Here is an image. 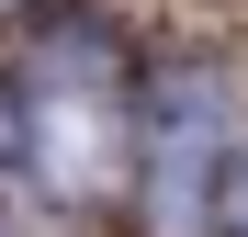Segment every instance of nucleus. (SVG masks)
Returning a JSON list of instances; mask_svg holds the SVG:
<instances>
[{"label":"nucleus","mask_w":248,"mask_h":237,"mask_svg":"<svg viewBox=\"0 0 248 237\" xmlns=\"http://www.w3.org/2000/svg\"><path fill=\"white\" fill-rule=\"evenodd\" d=\"M248 170V125H237V91L215 68H181L170 102H158V158H147V226L158 237H215L226 215V181Z\"/></svg>","instance_id":"f257e3e1"},{"label":"nucleus","mask_w":248,"mask_h":237,"mask_svg":"<svg viewBox=\"0 0 248 237\" xmlns=\"http://www.w3.org/2000/svg\"><path fill=\"white\" fill-rule=\"evenodd\" d=\"M34 170L46 192H102L113 181V147H124V113H113V46L102 34H57L46 57H34Z\"/></svg>","instance_id":"f03ea898"},{"label":"nucleus","mask_w":248,"mask_h":237,"mask_svg":"<svg viewBox=\"0 0 248 237\" xmlns=\"http://www.w3.org/2000/svg\"><path fill=\"white\" fill-rule=\"evenodd\" d=\"M0 136H12V125H0Z\"/></svg>","instance_id":"7ed1b4c3"},{"label":"nucleus","mask_w":248,"mask_h":237,"mask_svg":"<svg viewBox=\"0 0 248 237\" xmlns=\"http://www.w3.org/2000/svg\"><path fill=\"white\" fill-rule=\"evenodd\" d=\"M0 237H12V226H0Z\"/></svg>","instance_id":"20e7f679"}]
</instances>
